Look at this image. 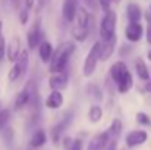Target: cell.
Returning <instances> with one entry per match:
<instances>
[{"instance_id": "1", "label": "cell", "mask_w": 151, "mask_h": 150, "mask_svg": "<svg viewBox=\"0 0 151 150\" xmlns=\"http://www.w3.org/2000/svg\"><path fill=\"white\" fill-rule=\"evenodd\" d=\"M76 50V44L73 41H63L57 46V49H54L53 57L50 60V72H65L66 66L69 63L70 56L75 53Z\"/></svg>"}, {"instance_id": "2", "label": "cell", "mask_w": 151, "mask_h": 150, "mask_svg": "<svg viewBox=\"0 0 151 150\" xmlns=\"http://www.w3.org/2000/svg\"><path fill=\"white\" fill-rule=\"evenodd\" d=\"M116 25H117V13L114 10H109L107 13L103 15L99 28L101 41H107L116 37Z\"/></svg>"}, {"instance_id": "3", "label": "cell", "mask_w": 151, "mask_h": 150, "mask_svg": "<svg viewBox=\"0 0 151 150\" xmlns=\"http://www.w3.org/2000/svg\"><path fill=\"white\" fill-rule=\"evenodd\" d=\"M100 46H101V41H96L91 46V49L88 50V53H87V57H85L84 66H82V74L87 78L93 77V74L97 69V65L100 62Z\"/></svg>"}, {"instance_id": "4", "label": "cell", "mask_w": 151, "mask_h": 150, "mask_svg": "<svg viewBox=\"0 0 151 150\" xmlns=\"http://www.w3.org/2000/svg\"><path fill=\"white\" fill-rule=\"evenodd\" d=\"M40 22H41L40 19H35L34 25L31 27V30L27 34V43H28V47L31 50L37 49L41 44V41H44L43 40V31H41V24Z\"/></svg>"}, {"instance_id": "5", "label": "cell", "mask_w": 151, "mask_h": 150, "mask_svg": "<svg viewBox=\"0 0 151 150\" xmlns=\"http://www.w3.org/2000/svg\"><path fill=\"white\" fill-rule=\"evenodd\" d=\"M148 140V133L145 130H134V131H129L125 137V143L128 147H138L144 143H147Z\"/></svg>"}, {"instance_id": "6", "label": "cell", "mask_w": 151, "mask_h": 150, "mask_svg": "<svg viewBox=\"0 0 151 150\" xmlns=\"http://www.w3.org/2000/svg\"><path fill=\"white\" fill-rule=\"evenodd\" d=\"M144 36V27L141 22H137V24H128L126 28H125V37L128 41L131 43H138Z\"/></svg>"}, {"instance_id": "7", "label": "cell", "mask_w": 151, "mask_h": 150, "mask_svg": "<svg viewBox=\"0 0 151 150\" xmlns=\"http://www.w3.org/2000/svg\"><path fill=\"white\" fill-rule=\"evenodd\" d=\"M79 9L78 0H65L62 6V16L66 22H75L76 12Z\"/></svg>"}, {"instance_id": "8", "label": "cell", "mask_w": 151, "mask_h": 150, "mask_svg": "<svg viewBox=\"0 0 151 150\" xmlns=\"http://www.w3.org/2000/svg\"><path fill=\"white\" fill-rule=\"evenodd\" d=\"M128 72H129V69H128V66H126V63H125L123 60H117V62H114V63L110 66V78L113 80V83H114L116 86L122 81V78H123Z\"/></svg>"}, {"instance_id": "9", "label": "cell", "mask_w": 151, "mask_h": 150, "mask_svg": "<svg viewBox=\"0 0 151 150\" xmlns=\"http://www.w3.org/2000/svg\"><path fill=\"white\" fill-rule=\"evenodd\" d=\"M49 86L51 91H62L68 86V75L66 72H54L49 78Z\"/></svg>"}, {"instance_id": "10", "label": "cell", "mask_w": 151, "mask_h": 150, "mask_svg": "<svg viewBox=\"0 0 151 150\" xmlns=\"http://www.w3.org/2000/svg\"><path fill=\"white\" fill-rule=\"evenodd\" d=\"M109 140H110L109 131L99 133L97 136H94V137L90 140V143H88V146H87V150H106Z\"/></svg>"}, {"instance_id": "11", "label": "cell", "mask_w": 151, "mask_h": 150, "mask_svg": "<svg viewBox=\"0 0 151 150\" xmlns=\"http://www.w3.org/2000/svg\"><path fill=\"white\" fill-rule=\"evenodd\" d=\"M75 27L91 31V28H90L91 27V13L88 12V9L85 6H79V9L76 12V18H75Z\"/></svg>"}, {"instance_id": "12", "label": "cell", "mask_w": 151, "mask_h": 150, "mask_svg": "<svg viewBox=\"0 0 151 150\" xmlns=\"http://www.w3.org/2000/svg\"><path fill=\"white\" fill-rule=\"evenodd\" d=\"M72 118H73V115H70L69 112H66V113H65V118H63L57 125H54V127H53V130H51V138H53V143H54V144H59L60 134H62V133L66 130V127L70 124Z\"/></svg>"}, {"instance_id": "13", "label": "cell", "mask_w": 151, "mask_h": 150, "mask_svg": "<svg viewBox=\"0 0 151 150\" xmlns=\"http://www.w3.org/2000/svg\"><path fill=\"white\" fill-rule=\"evenodd\" d=\"M22 53V49H21V38L19 37H13L10 40V43L7 44V49H6V56L9 59V62L15 63L19 57V54Z\"/></svg>"}, {"instance_id": "14", "label": "cell", "mask_w": 151, "mask_h": 150, "mask_svg": "<svg viewBox=\"0 0 151 150\" xmlns=\"http://www.w3.org/2000/svg\"><path fill=\"white\" fill-rule=\"evenodd\" d=\"M116 43H117V38L113 37L107 41H101V46H100V60L101 62H106L107 59L111 57L113 51L116 49Z\"/></svg>"}, {"instance_id": "15", "label": "cell", "mask_w": 151, "mask_h": 150, "mask_svg": "<svg viewBox=\"0 0 151 150\" xmlns=\"http://www.w3.org/2000/svg\"><path fill=\"white\" fill-rule=\"evenodd\" d=\"M126 16H128V21L131 24L141 22V19H142V9L137 3H128V6H126Z\"/></svg>"}, {"instance_id": "16", "label": "cell", "mask_w": 151, "mask_h": 150, "mask_svg": "<svg viewBox=\"0 0 151 150\" xmlns=\"http://www.w3.org/2000/svg\"><path fill=\"white\" fill-rule=\"evenodd\" d=\"M53 53H54V47L50 41H47V40L41 41V44L38 46V56L43 63H50Z\"/></svg>"}, {"instance_id": "17", "label": "cell", "mask_w": 151, "mask_h": 150, "mask_svg": "<svg viewBox=\"0 0 151 150\" xmlns=\"http://www.w3.org/2000/svg\"><path fill=\"white\" fill-rule=\"evenodd\" d=\"M65 103V97H63V93L62 91H51L50 94L47 96L46 99V106L51 109V110H56V109H60Z\"/></svg>"}, {"instance_id": "18", "label": "cell", "mask_w": 151, "mask_h": 150, "mask_svg": "<svg viewBox=\"0 0 151 150\" xmlns=\"http://www.w3.org/2000/svg\"><path fill=\"white\" fill-rule=\"evenodd\" d=\"M46 143H47V134H46V131H44V130H37V131H34V134H32V137H31V140H29L31 147L40 149V147H43Z\"/></svg>"}, {"instance_id": "19", "label": "cell", "mask_w": 151, "mask_h": 150, "mask_svg": "<svg viewBox=\"0 0 151 150\" xmlns=\"http://www.w3.org/2000/svg\"><path fill=\"white\" fill-rule=\"evenodd\" d=\"M135 69H137V75L141 81H150V71H148L145 62L142 60V57H138L135 60Z\"/></svg>"}, {"instance_id": "20", "label": "cell", "mask_w": 151, "mask_h": 150, "mask_svg": "<svg viewBox=\"0 0 151 150\" xmlns=\"http://www.w3.org/2000/svg\"><path fill=\"white\" fill-rule=\"evenodd\" d=\"M116 87H117V91H119L120 94H126V93L134 87V77H132L131 71L122 78V81H120Z\"/></svg>"}, {"instance_id": "21", "label": "cell", "mask_w": 151, "mask_h": 150, "mask_svg": "<svg viewBox=\"0 0 151 150\" xmlns=\"http://www.w3.org/2000/svg\"><path fill=\"white\" fill-rule=\"evenodd\" d=\"M122 128H123V124H122V121L120 119H113L111 121V125H110V128L107 130L109 131V136H110V140H117L119 137H120V134H122Z\"/></svg>"}, {"instance_id": "22", "label": "cell", "mask_w": 151, "mask_h": 150, "mask_svg": "<svg viewBox=\"0 0 151 150\" xmlns=\"http://www.w3.org/2000/svg\"><path fill=\"white\" fill-rule=\"evenodd\" d=\"M90 36V30H84V28H78V27H72V37L75 41L78 43H84Z\"/></svg>"}, {"instance_id": "23", "label": "cell", "mask_w": 151, "mask_h": 150, "mask_svg": "<svg viewBox=\"0 0 151 150\" xmlns=\"http://www.w3.org/2000/svg\"><path fill=\"white\" fill-rule=\"evenodd\" d=\"M101 118H103V109H101V106L93 104V106L90 107V110H88V119H90L93 124H97V122L101 121Z\"/></svg>"}, {"instance_id": "24", "label": "cell", "mask_w": 151, "mask_h": 150, "mask_svg": "<svg viewBox=\"0 0 151 150\" xmlns=\"http://www.w3.org/2000/svg\"><path fill=\"white\" fill-rule=\"evenodd\" d=\"M15 63H18L19 68L22 69V72L25 74L28 66H29V53H28V50H22V53L19 54V57H18V60Z\"/></svg>"}, {"instance_id": "25", "label": "cell", "mask_w": 151, "mask_h": 150, "mask_svg": "<svg viewBox=\"0 0 151 150\" xmlns=\"http://www.w3.org/2000/svg\"><path fill=\"white\" fill-rule=\"evenodd\" d=\"M87 93H88V96H90L91 99H94L97 103L101 101V99H103V93H101L100 87L96 86V84H90V86L87 87Z\"/></svg>"}, {"instance_id": "26", "label": "cell", "mask_w": 151, "mask_h": 150, "mask_svg": "<svg viewBox=\"0 0 151 150\" xmlns=\"http://www.w3.org/2000/svg\"><path fill=\"white\" fill-rule=\"evenodd\" d=\"M24 75V72H22V69L19 68V65L18 63H13V66L9 69V74H7V78H9V81H16V80H19L21 77Z\"/></svg>"}, {"instance_id": "27", "label": "cell", "mask_w": 151, "mask_h": 150, "mask_svg": "<svg viewBox=\"0 0 151 150\" xmlns=\"http://www.w3.org/2000/svg\"><path fill=\"white\" fill-rule=\"evenodd\" d=\"M9 121H10V110L9 109H1L0 110V131H4L7 128Z\"/></svg>"}, {"instance_id": "28", "label": "cell", "mask_w": 151, "mask_h": 150, "mask_svg": "<svg viewBox=\"0 0 151 150\" xmlns=\"http://www.w3.org/2000/svg\"><path fill=\"white\" fill-rule=\"evenodd\" d=\"M137 122H138L139 125L147 127V125H150L151 124V119L145 112H138V113H137Z\"/></svg>"}, {"instance_id": "29", "label": "cell", "mask_w": 151, "mask_h": 150, "mask_svg": "<svg viewBox=\"0 0 151 150\" xmlns=\"http://www.w3.org/2000/svg\"><path fill=\"white\" fill-rule=\"evenodd\" d=\"M145 19H147V30H145V38H147V43L151 46V13L147 12L145 13Z\"/></svg>"}, {"instance_id": "30", "label": "cell", "mask_w": 151, "mask_h": 150, "mask_svg": "<svg viewBox=\"0 0 151 150\" xmlns=\"http://www.w3.org/2000/svg\"><path fill=\"white\" fill-rule=\"evenodd\" d=\"M28 19H29V10L27 7H22L19 10V22H21V25H25L28 22Z\"/></svg>"}, {"instance_id": "31", "label": "cell", "mask_w": 151, "mask_h": 150, "mask_svg": "<svg viewBox=\"0 0 151 150\" xmlns=\"http://www.w3.org/2000/svg\"><path fill=\"white\" fill-rule=\"evenodd\" d=\"M97 3H99L100 9L104 13H107L109 10H111V3H113V0H97Z\"/></svg>"}, {"instance_id": "32", "label": "cell", "mask_w": 151, "mask_h": 150, "mask_svg": "<svg viewBox=\"0 0 151 150\" xmlns=\"http://www.w3.org/2000/svg\"><path fill=\"white\" fill-rule=\"evenodd\" d=\"M6 49H7V44H6V38H4V36L1 34L0 36V62L4 59V56H6Z\"/></svg>"}, {"instance_id": "33", "label": "cell", "mask_w": 151, "mask_h": 150, "mask_svg": "<svg viewBox=\"0 0 151 150\" xmlns=\"http://www.w3.org/2000/svg\"><path fill=\"white\" fill-rule=\"evenodd\" d=\"M62 143H63V149L65 150H70L72 144H73V140H72L70 137H65V138L62 140Z\"/></svg>"}, {"instance_id": "34", "label": "cell", "mask_w": 151, "mask_h": 150, "mask_svg": "<svg viewBox=\"0 0 151 150\" xmlns=\"http://www.w3.org/2000/svg\"><path fill=\"white\" fill-rule=\"evenodd\" d=\"M82 1H84V4H85L87 9L96 10V7H97V1L96 0H82Z\"/></svg>"}, {"instance_id": "35", "label": "cell", "mask_w": 151, "mask_h": 150, "mask_svg": "<svg viewBox=\"0 0 151 150\" xmlns=\"http://www.w3.org/2000/svg\"><path fill=\"white\" fill-rule=\"evenodd\" d=\"M9 1H10V4L13 6V9H16V10H21V9H22L24 0H9Z\"/></svg>"}, {"instance_id": "36", "label": "cell", "mask_w": 151, "mask_h": 150, "mask_svg": "<svg viewBox=\"0 0 151 150\" xmlns=\"http://www.w3.org/2000/svg\"><path fill=\"white\" fill-rule=\"evenodd\" d=\"M70 150H82V141L79 140V138H75L73 140V144H72V147Z\"/></svg>"}, {"instance_id": "37", "label": "cell", "mask_w": 151, "mask_h": 150, "mask_svg": "<svg viewBox=\"0 0 151 150\" xmlns=\"http://www.w3.org/2000/svg\"><path fill=\"white\" fill-rule=\"evenodd\" d=\"M47 3H49V0H37V10H38V12L43 10V9L47 6Z\"/></svg>"}, {"instance_id": "38", "label": "cell", "mask_w": 151, "mask_h": 150, "mask_svg": "<svg viewBox=\"0 0 151 150\" xmlns=\"http://www.w3.org/2000/svg\"><path fill=\"white\" fill-rule=\"evenodd\" d=\"M116 147H117V140H109L106 150H116Z\"/></svg>"}, {"instance_id": "39", "label": "cell", "mask_w": 151, "mask_h": 150, "mask_svg": "<svg viewBox=\"0 0 151 150\" xmlns=\"http://www.w3.org/2000/svg\"><path fill=\"white\" fill-rule=\"evenodd\" d=\"M35 6V0H24V7H27L28 10H31Z\"/></svg>"}, {"instance_id": "40", "label": "cell", "mask_w": 151, "mask_h": 150, "mask_svg": "<svg viewBox=\"0 0 151 150\" xmlns=\"http://www.w3.org/2000/svg\"><path fill=\"white\" fill-rule=\"evenodd\" d=\"M131 50H132L131 46H125V44H123V46L120 47V54H122V56H125V54H126L128 51H131Z\"/></svg>"}, {"instance_id": "41", "label": "cell", "mask_w": 151, "mask_h": 150, "mask_svg": "<svg viewBox=\"0 0 151 150\" xmlns=\"http://www.w3.org/2000/svg\"><path fill=\"white\" fill-rule=\"evenodd\" d=\"M145 90H147L148 93H151V80H150V81H147V83H145Z\"/></svg>"}, {"instance_id": "42", "label": "cell", "mask_w": 151, "mask_h": 150, "mask_svg": "<svg viewBox=\"0 0 151 150\" xmlns=\"http://www.w3.org/2000/svg\"><path fill=\"white\" fill-rule=\"evenodd\" d=\"M147 57H148V60H151V49L148 50V53H147Z\"/></svg>"}, {"instance_id": "43", "label": "cell", "mask_w": 151, "mask_h": 150, "mask_svg": "<svg viewBox=\"0 0 151 150\" xmlns=\"http://www.w3.org/2000/svg\"><path fill=\"white\" fill-rule=\"evenodd\" d=\"M1 30H3V22H1V21H0V36H1V34H3V33H1Z\"/></svg>"}, {"instance_id": "44", "label": "cell", "mask_w": 151, "mask_h": 150, "mask_svg": "<svg viewBox=\"0 0 151 150\" xmlns=\"http://www.w3.org/2000/svg\"><path fill=\"white\" fill-rule=\"evenodd\" d=\"M113 3H120V0H113Z\"/></svg>"}, {"instance_id": "45", "label": "cell", "mask_w": 151, "mask_h": 150, "mask_svg": "<svg viewBox=\"0 0 151 150\" xmlns=\"http://www.w3.org/2000/svg\"><path fill=\"white\" fill-rule=\"evenodd\" d=\"M148 12H150V13H151V4H150V10H148Z\"/></svg>"}, {"instance_id": "46", "label": "cell", "mask_w": 151, "mask_h": 150, "mask_svg": "<svg viewBox=\"0 0 151 150\" xmlns=\"http://www.w3.org/2000/svg\"><path fill=\"white\" fill-rule=\"evenodd\" d=\"M0 110H1V106H0Z\"/></svg>"}]
</instances>
